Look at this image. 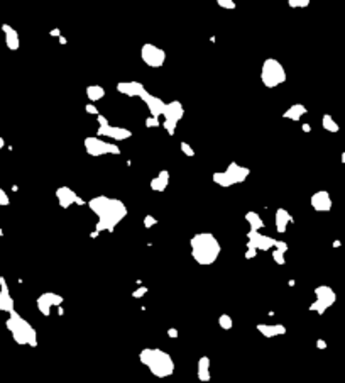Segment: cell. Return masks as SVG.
I'll list each match as a JSON object with an SVG mask.
<instances>
[{"label":"cell","instance_id":"5b68a950","mask_svg":"<svg viewBox=\"0 0 345 383\" xmlns=\"http://www.w3.org/2000/svg\"><path fill=\"white\" fill-rule=\"evenodd\" d=\"M249 175H251V170L247 166L232 161L224 171L213 173V183L222 186V188H230V186L244 183L249 178Z\"/></svg>","mask_w":345,"mask_h":383},{"label":"cell","instance_id":"f1b7e54d","mask_svg":"<svg viewBox=\"0 0 345 383\" xmlns=\"http://www.w3.org/2000/svg\"><path fill=\"white\" fill-rule=\"evenodd\" d=\"M271 251H272V259H274V263H276V264H279V266H284V264H286V258H284V254H286V253L279 251V249H274V248H272Z\"/></svg>","mask_w":345,"mask_h":383},{"label":"cell","instance_id":"836d02e7","mask_svg":"<svg viewBox=\"0 0 345 383\" xmlns=\"http://www.w3.org/2000/svg\"><path fill=\"white\" fill-rule=\"evenodd\" d=\"M147 292H149V289H147V286H144V285H139L137 289H135V290L132 292V297H134V299H142L144 295L147 294Z\"/></svg>","mask_w":345,"mask_h":383},{"label":"cell","instance_id":"484cf974","mask_svg":"<svg viewBox=\"0 0 345 383\" xmlns=\"http://www.w3.org/2000/svg\"><path fill=\"white\" fill-rule=\"evenodd\" d=\"M246 221H247L249 227H251V229H254V231L264 229V221H262V217L259 216L257 212H254V211L246 212Z\"/></svg>","mask_w":345,"mask_h":383},{"label":"cell","instance_id":"44dd1931","mask_svg":"<svg viewBox=\"0 0 345 383\" xmlns=\"http://www.w3.org/2000/svg\"><path fill=\"white\" fill-rule=\"evenodd\" d=\"M169 180H171V175L167 170H161L159 173H157L154 178L149 181V186H151L152 191H164L167 188V185H169Z\"/></svg>","mask_w":345,"mask_h":383},{"label":"cell","instance_id":"7bdbcfd3","mask_svg":"<svg viewBox=\"0 0 345 383\" xmlns=\"http://www.w3.org/2000/svg\"><path fill=\"white\" fill-rule=\"evenodd\" d=\"M303 131H305V132H310V131H311V126H310V124H303Z\"/></svg>","mask_w":345,"mask_h":383},{"label":"cell","instance_id":"277c9868","mask_svg":"<svg viewBox=\"0 0 345 383\" xmlns=\"http://www.w3.org/2000/svg\"><path fill=\"white\" fill-rule=\"evenodd\" d=\"M7 329L11 331V334L14 337L17 344H26L31 346V348H36L38 346V332L29 322L26 321L24 317H21L16 311L11 312V317L6 321Z\"/></svg>","mask_w":345,"mask_h":383},{"label":"cell","instance_id":"30bf717a","mask_svg":"<svg viewBox=\"0 0 345 383\" xmlns=\"http://www.w3.org/2000/svg\"><path fill=\"white\" fill-rule=\"evenodd\" d=\"M97 121H98L97 136H100V138H108L112 141H127L132 138V131L130 129L120 126H112L107 117L100 116V114L97 116Z\"/></svg>","mask_w":345,"mask_h":383},{"label":"cell","instance_id":"ba28073f","mask_svg":"<svg viewBox=\"0 0 345 383\" xmlns=\"http://www.w3.org/2000/svg\"><path fill=\"white\" fill-rule=\"evenodd\" d=\"M337 302V294L333 292V289H330L328 285H320L315 289V300L310 304L308 311L316 312V314H325L332 305Z\"/></svg>","mask_w":345,"mask_h":383},{"label":"cell","instance_id":"2e32d148","mask_svg":"<svg viewBox=\"0 0 345 383\" xmlns=\"http://www.w3.org/2000/svg\"><path fill=\"white\" fill-rule=\"evenodd\" d=\"M117 92L125 95V97H140V93L146 90L140 81H135V80H130V81H119L117 83Z\"/></svg>","mask_w":345,"mask_h":383},{"label":"cell","instance_id":"ee69618b","mask_svg":"<svg viewBox=\"0 0 345 383\" xmlns=\"http://www.w3.org/2000/svg\"><path fill=\"white\" fill-rule=\"evenodd\" d=\"M76 204H78V205H85V200L78 195V199H76Z\"/></svg>","mask_w":345,"mask_h":383},{"label":"cell","instance_id":"4fadbf2b","mask_svg":"<svg viewBox=\"0 0 345 383\" xmlns=\"http://www.w3.org/2000/svg\"><path fill=\"white\" fill-rule=\"evenodd\" d=\"M247 243H251L257 251H271L274 248L276 238L267 234H262L261 231H254L251 229L247 232Z\"/></svg>","mask_w":345,"mask_h":383},{"label":"cell","instance_id":"8fae6325","mask_svg":"<svg viewBox=\"0 0 345 383\" xmlns=\"http://www.w3.org/2000/svg\"><path fill=\"white\" fill-rule=\"evenodd\" d=\"M140 60H142L149 68H161L166 61V51L156 44L146 43L140 48Z\"/></svg>","mask_w":345,"mask_h":383},{"label":"cell","instance_id":"8d00e7d4","mask_svg":"<svg viewBox=\"0 0 345 383\" xmlns=\"http://www.w3.org/2000/svg\"><path fill=\"white\" fill-rule=\"evenodd\" d=\"M274 249H279V251H283V253H288V243H284V241H281V239H276Z\"/></svg>","mask_w":345,"mask_h":383},{"label":"cell","instance_id":"60d3db41","mask_svg":"<svg viewBox=\"0 0 345 383\" xmlns=\"http://www.w3.org/2000/svg\"><path fill=\"white\" fill-rule=\"evenodd\" d=\"M316 348H318V349H325L326 348V343H325L323 339H318V341H316Z\"/></svg>","mask_w":345,"mask_h":383},{"label":"cell","instance_id":"f6af8a7d","mask_svg":"<svg viewBox=\"0 0 345 383\" xmlns=\"http://www.w3.org/2000/svg\"><path fill=\"white\" fill-rule=\"evenodd\" d=\"M97 236H98V231H93V232H90V238H92V239H95V238H97Z\"/></svg>","mask_w":345,"mask_h":383},{"label":"cell","instance_id":"d590c367","mask_svg":"<svg viewBox=\"0 0 345 383\" xmlns=\"http://www.w3.org/2000/svg\"><path fill=\"white\" fill-rule=\"evenodd\" d=\"M257 256V249L254 248L251 243H247V249H246V259H252Z\"/></svg>","mask_w":345,"mask_h":383},{"label":"cell","instance_id":"603a6c76","mask_svg":"<svg viewBox=\"0 0 345 383\" xmlns=\"http://www.w3.org/2000/svg\"><path fill=\"white\" fill-rule=\"evenodd\" d=\"M306 112H308V109L303 106V104H293L291 107H288L283 112V117L284 119H288V121L298 122V121H301V117L305 116Z\"/></svg>","mask_w":345,"mask_h":383},{"label":"cell","instance_id":"7c38bea8","mask_svg":"<svg viewBox=\"0 0 345 383\" xmlns=\"http://www.w3.org/2000/svg\"><path fill=\"white\" fill-rule=\"evenodd\" d=\"M65 302V297L60 294H54V292H44L41 294L38 300H36V305H38L39 312L43 314L44 317L51 316V307H60Z\"/></svg>","mask_w":345,"mask_h":383},{"label":"cell","instance_id":"d4e9b609","mask_svg":"<svg viewBox=\"0 0 345 383\" xmlns=\"http://www.w3.org/2000/svg\"><path fill=\"white\" fill-rule=\"evenodd\" d=\"M86 97H88L90 102H98L105 97V88L102 85H88L86 86Z\"/></svg>","mask_w":345,"mask_h":383},{"label":"cell","instance_id":"ac0fdd59","mask_svg":"<svg viewBox=\"0 0 345 383\" xmlns=\"http://www.w3.org/2000/svg\"><path fill=\"white\" fill-rule=\"evenodd\" d=\"M14 307H16V304H14V299H12L11 292H9L6 278L0 276V311L11 314V312H14Z\"/></svg>","mask_w":345,"mask_h":383},{"label":"cell","instance_id":"d6a6232c","mask_svg":"<svg viewBox=\"0 0 345 383\" xmlns=\"http://www.w3.org/2000/svg\"><path fill=\"white\" fill-rule=\"evenodd\" d=\"M142 224H144V227H146V229H151V227H154V226L157 224V219L154 217V216H151V214H147V216L144 217Z\"/></svg>","mask_w":345,"mask_h":383},{"label":"cell","instance_id":"83f0119b","mask_svg":"<svg viewBox=\"0 0 345 383\" xmlns=\"http://www.w3.org/2000/svg\"><path fill=\"white\" fill-rule=\"evenodd\" d=\"M219 326H220V329L230 331L234 327V319L230 317L229 314H222V316L219 317Z\"/></svg>","mask_w":345,"mask_h":383},{"label":"cell","instance_id":"7a4b0ae2","mask_svg":"<svg viewBox=\"0 0 345 383\" xmlns=\"http://www.w3.org/2000/svg\"><path fill=\"white\" fill-rule=\"evenodd\" d=\"M190 251L195 263H198L200 266H210L219 259L222 246L212 232H198L190 239Z\"/></svg>","mask_w":345,"mask_h":383},{"label":"cell","instance_id":"74e56055","mask_svg":"<svg viewBox=\"0 0 345 383\" xmlns=\"http://www.w3.org/2000/svg\"><path fill=\"white\" fill-rule=\"evenodd\" d=\"M11 200H9V195L4 191V188H0V205H9Z\"/></svg>","mask_w":345,"mask_h":383},{"label":"cell","instance_id":"ab89813d","mask_svg":"<svg viewBox=\"0 0 345 383\" xmlns=\"http://www.w3.org/2000/svg\"><path fill=\"white\" fill-rule=\"evenodd\" d=\"M167 336H169L171 339H178V337H180V331L176 329V327H169V329H167Z\"/></svg>","mask_w":345,"mask_h":383},{"label":"cell","instance_id":"bcb514c9","mask_svg":"<svg viewBox=\"0 0 345 383\" xmlns=\"http://www.w3.org/2000/svg\"><path fill=\"white\" fill-rule=\"evenodd\" d=\"M60 43H61V44H66V43H68V41H66V38H65V36H60Z\"/></svg>","mask_w":345,"mask_h":383},{"label":"cell","instance_id":"4316f807","mask_svg":"<svg viewBox=\"0 0 345 383\" xmlns=\"http://www.w3.org/2000/svg\"><path fill=\"white\" fill-rule=\"evenodd\" d=\"M321 126H323V129L328 131V132H338L340 131L338 124L335 122V119L330 116V114H325V116L321 117Z\"/></svg>","mask_w":345,"mask_h":383},{"label":"cell","instance_id":"52a82bcc","mask_svg":"<svg viewBox=\"0 0 345 383\" xmlns=\"http://www.w3.org/2000/svg\"><path fill=\"white\" fill-rule=\"evenodd\" d=\"M85 144V151L88 156L92 158H100V156H105V154H120V148L117 146L115 143H108V141H103L100 136H88L85 138L83 141Z\"/></svg>","mask_w":345,"mask_h":383},{"label":"cell","instance_id":"7402d4cb","mask_svg":"<svg viewBox=\"0 0 345 383\" xmlns=\"http://www.w3.org/2000/svg\"><path fill=\"white\" fill-rule=\"evenodd\" d=\"M210 364H212V361H210V358L208 356H202L198 359V363H197V376H198V380L200 381H210V378H212V375H210Z\"/></svg>","mask_w":345,"mask_h":383},{"label":"cell","instance_id":"9c48e42d","mask_svg":"<svg viewBox=\"0 0 345 383\" xmlns=\"http://www.w3.org/2000/svg\"><path fill=\"white\" fill-rule=\"evenodd\" d=\"M185 116V107L180 100H172V102H166L164 112H162V127L169 136H175L178 122L183 119Z\"/></svg>","mask_w":345,"mask_h":383},{"label":"cell","instance_id":"f546056e","mask_svg":"<svg viewBox=\"0 0 345 383\" xmlns=\"http://www.w3.org/2000/svg\"><path fill=\"white\" fill-rule=\"evenodd\" d=\"M180 148H181V153L186 154L188 158H195V156H197V153H195V149L192 148V144H188L186 141H181Z\"/></svg>","mask_w":345,"mask_h":383},{"label":"cell","instance_id":"b9f144b4","mask_svg":"<svg viewBox=\"0 0 345 383\" xmlns=\"http://www.w3.org/2000/svg\"><path fill=\"white\" fill-rule=\"evenodd\" d=\"M49 34H51L53 38H60V36H61V31H60V29H53Z\"/></svg>","mask_w":345,"mask_h":383},{"label":"cell","instance_id":"6da1fadb","mask_svg":"<svg viewBox=\"0 0 345 383\" xmlns=\"http://www.w3.org/2000/svg\"><path fill=\"white\" fill-rule=\"evenodd\" d=\"M88 209L97 216L95 231L113 232L115 227L127 217V205L120 199L108 197V195H97L88 200Z\"/></svg>","mask_w":345,"mask_h":383},{"label":"cell","instance_id":"ffe728a7","mask_svg":"<svg viewBox=\"0 0 345 383\" xmlns=\"http://www.w3.org/2000/svg\"><path fill=\"white\" fill-rule=\"evenodd\" d=\"M256 329L264 337H267V339H272V337H278V336H284L286 332H288L284 324H257Z\"/></svg>","mask_w":345,"mask_h":383},{"label":"cell","instance_id":"f35d334b","mask_svg":"<svg viewBox=\"0 0 345 383\" xmlns=\"http://www.w3.org/2000/svg\"><path fill=\"white\" fill-rule=\"evenodd\" d=\"M85 111L88 112V114H92V116H98V114H100V112H98V109L93 106V102H92V104H88V106L85 107Z\"/></svg>","mask_w":345,"mask_h":383},{"label":"cell","instance_id":"d6986e66","mask_svg":"<svg viewBox=\"0 0 345 383\" xmlns=\"http://www.w3.org/2000/svg\"><path fill=\"white\" fill-rule=\"evenodd\" d=\"M293 222H294V217H293L288 211H286L284 207L276 209V214H274V226H276V231L281 232V234H284V232L288 231V226L293 224Z\"/></svg>","mask_w":345,"mask_h":383},{"label":"cell","instance_id":"5bb4252c","mask_svg":"<svg viewBox=\"0 0 345 383\" xmlns=\"http://www.w3.org/2000/svg\"><path fill=\"white\" fill-rule=\"evenodd\" d=\"M140 100H142L144 104H146L147 111L151 116L154 117H162V112H164V107H166V102L159 97H156V95L149 93L147 90H144L142 93H140Z\"/></svg>","mask_w":345,"mask_h":383},{"label":"cell","instance_id":"8992f818","mask_svg":"<svg viewBox=\"0 0 345 383\" xmlns=\"http://www.w3.org/2000/svg\"><path fill=\"white\" fill-rule=\"evenodd\" d=\"M286 80H288V75H286L283 63L276 58L264 60L261 68V81L266 88H276V86L286 83Z\"/></svg>","mask_w":345,"mask_h":383},{"label":"cell","instance_id":"e575fe53","mask_svg":"<svg viewBox=\"0 0 345 383\" xmlns=\"http://www.w3.org/2000/svg\"><path fill=\"white\" fill-rule=\"evenodd\" d=\"M146 127L147 129H154V127H159V117L149 116L146 119Z\"/></svg>","mask_w":345,"mask_h":383},{"label":"cell","instance_id":"4dcf8cb0","mask_svg":"<svg viewBox=\"0 0 345 383\" xmlns=\"http://www.w3.org/2000/svg\"><path fill=\"white\" fill-rule=\"evenodd\" d=\"M311 4V0H288V6L291 9H305Z\"/></svg>","mask_w":345,"mask_h":383},{"label":"cell","instance_id":"1f68e13d","mask_svg":"<svg viewBox=\"0 0 345 383\" xmlns=\"http://www.w3.org/2000/svg\"><path fill=\"white\" fill-rule=\"evenodd\" d=\"M217 6L220 9H225V11H234L237 4H235V0H217Z\"/></svg>","mask_w":345,"mask_h":383},{"label":"cell","instance_id":"c3c4849f","mask_svg":"<svg viewBox=\"0 0 345 383\" xmlns=\"http://www.w3.org/2000/svg\"><path fill=\"white\" fill-rule=\"evenodd\" d=\"M342 163H345V153L342 154Z\"/></svg>","mask_w":345,"mask_h":383},{"label":"cell","instance_id":"9a60e30c","mask_svg":"<svg viewBox=\"0 0 345 383\" xmlns=\"http://www.w3.org/2000/svg\"><path fill=\"white\" fill-rule=\"evenodd\" d=\"M310 204L313 207V211L316 212H330L332 211V197L326 190H318L311 195Z\"/></svg>","mask_w":345,"mask_h":383},{"label":"cell","instance_id":"cb8c5ba5","mask_svg":"<svg viewBox=\"0 0 345 383\" xmlns=\"http://www.w3.org/2000/svg\"><path fill=\"white\" fill-rule=\"evenodd\" d=\"M2 31L6 33V43H7V48L12 49V51H16V49H19L21 46V41H19V34H17V31L14 29V27L4 24L2 26Z\"/></svg>","mask_w":345,"mask_h":383},{"label":"cell","instance_id":"3957f363","mask_svg":"<svg viewBox=\"0 0 345 383\" xmlns=\"http://www.w3.org/2000/svg\"><path fill=\"white\" fill-rule=\"evenodd\" d=\"M139 361L151 371V375L157 378L171 376L176 370L172 356L159 348H144L139 353Z\"/></svg>","mask_w":345,"mask_h":383},{"label":"cell","instance_id":"7dc6e473","mask_svg":"<svg viewBox=\"0 0 345 383\" xmlns=\"http://www.w3.org/2000/svg\"><path fill=\"white\" fill-rule=\"evenodd\" d=\"M4 146H6V141H4V138H0V149H2Z\"/></svg>","mask_w":345,"mask_h":383},{"label":"cell","instance_id":"e0dca14e","mask_svg":"<svg viewBox=\"0 0 345 383\" xmlns=\"http://www.w3.org/2000/svg\"><path fill=\"white\" fill-rule=\"evenodd\" d=\"M56 199H58V204H60L61 209H70L71 205L76 204V199H78V194L70 188V186H60L56 190Z\"/></svg>","mask_w":345,"mask_h":383}]
</instances>
